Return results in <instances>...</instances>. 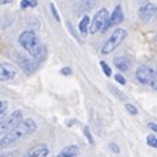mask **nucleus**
<instances>
[{
  "mask_svg": "<svg viewBox=\"0 0 157 157\" xmlns=\"http://www.w3.org/2000/svg\"><path fill=\"white\" fill-rule=\"evenodd\" d=\"M37 122L31 117H26V119H21L15 127H12L8 133H5L0 139V148H8L17 142H20L21 139L31 136L32 133L37 131Z\"/></svg>",
  "mask_w": 157,
  "mask_h": 157,
  "instance_id": "obj_1",
  "label": "nucleus"
},
{
  "mask_svg": "<svg viewBox=\"0 0 157 157\" xmlns=\"http://www.w3.org/2000/svg\"><path fill=\"white\" fill-rule=\"evenodd\" d=\"M18 44L29 53L35 61H43L48 55L46 46L40 41L38 35L34 31H23L18 35Z\"/></svg>",
  "mask_w": 157,
  "mask_h": 157,
  "instance_id": "obj_2",
  "label": "nucleus"
},
{
  "mask_svg": "<svg viewBox=\"0 0 157 157\" xmlns=\"http://www.w3.org/2000/svg\"><path fill=\"white\" fill-rule=\"evenodd\" d=\"M136 79L144 84V86H150L151 89H157V75L156 70L151 67V66H147V64H140L137 69H136V73H134Z\"/></svg>",
  "mask_w": 157,
  "mask_h": 157,
  "instance_id": "obj_3",
  "label": "nucleus"
},
{
  "mask_svg": "<svg viewBox=\"0 0 157 157\" xmlns=\"http://www.w3.org/2000/svg\"><path fill=\"white\" fill-rule=\"evenodd\" d=\"M125 38H127V31H125V29H122V28L114 29L113 34L108 37V40L104 43V46H102V49H101V53H102V55L111 53L117 46H121V43H122Z\"/></svg>",
  "mask_w": 157,
  "mask_h": 157,
  "instance_id": "obj_4",
  "label": "nucleus"
},
{
  "mask_svg": "<svg viewBox=\"0 0 157 157\" xmlns=\"http://www.w3.org/2000/svg\"><path fill=\"white\" fill-rule=\"evenodd\" d=\"M108 15H110L108 9H107V8H101V9H99V11L95 14L93 20H90L89 32H90V34H98V32H102V31H104V28H105V25H107Z\"/></svg>",
  "mask_w": 157,
  "mask_h": 157,
  "instance_id": "obj_5",
  "label": "nucleus"
},
{
  "mask_svg": "<svg viewBox=\"0 0 157 157\" xmlns=\"http://www.w3.org/2000/svg\"><path fill=\"white\" fill-rule=\"evenodd\" d=\"M23 119V111L21 110H14V111H11V114H8V116H2L0 117V134H5V133H8L12 127H15L20 121Z\"/></svg>",
  "mask_w": 157,
  "mask_h": 157,
  "instance_id": "obj_6",
  "label": "nucleus"
},
{
  "mask_svg": "<svg viewBox=\"0 0 157 157\" xmlns=\"http://www.w3.org/2000/svg\"><path fill=\"white\" fill-rule=\"evenodd\" d=\"M124 21V9H122V6L121 5H116V8L113 9V12L108 15V20H107V25H105L104 31L105 32L107 29H110V28H113V26H117V25H121Z\"/></svg>",
  "mask_w": 157,
  "mask_h": 157,
  "instance_id": "obj_7",
  "label": "nucleus"
},
{
  "mask_svg": "<svg viewBox=\"0 0 157 157\" xmlns=\"http://www.w3.org/2000/svg\"><path fill=\"white\" fill-rule=\"evenodd\" d=\"M17 76V69L11 63H2L0 64V82L12 81Z\"/></svg>",
  "mask_w": 157,
  "mask_h": 157,
  "instance_id": "obj_8",
  "label": "nucleus"
},
{
  "mask_svg": "<svg viewBox=\"0 0 157 157\" xmlns=\"http://www.w3.org/2000/svg\"><path fill=\"white\" fill-rule=\"evenodd\" d=\"M49 156V147L46 144H37L31 147L21 157H48Z\"/></svg>",
  "mask_w": 157,
  "mask_h": 157,
  "instance_id": "obj_9",
  "label": "nucleus"
},
{
  "mask_svg": "<svg viewBox=\"0 0 157 157\" xmlns=\"http://www.w3.org/2000/svg\"><path fill=\"white\" fill-rule=\"evenodd\" d=\"M154 14H156V6H154V3L148 2V3L140 5V8H139V18H140L142 21H150V20L154 17Z\"/></svg>",
  "mask_w": 157,
  "mask_h": 157,
  "instance_id": "obj_10",
  "label": "nucleus"
},
{
  "mask_svg": "<svg viewBox=\"0 0 157 157\" xmlns=\"http://www.w3.org/2000/svg\"><path fill=\"white\" fill-rule=\"evenodd\" d=\"M15 59H17V63L20 64V67L26 72V73H32L35 69H37V64H35V61H31L29 58H26V56H21V55H15Z\"/></svg>",
  "mask_w": 157,
  "mask_h": 157,
  "instance_id": "obj_11",
  "label": "nucleus"
},
{
  "mask_svg": "<svg viewBox=\"0 0 157 157\" xmlns=\"http://www.w3.org/2000/svg\"><path fill=\"white\" fill-rule=\"evenodd\" d=\"M55 157H79V148L76 145H69L63 148Z\"/></svg>",
  "mask_w": 157,
  "mask_h": 157,
  "instance_id": "obj_12",
  "label": "nucleus"
},
{
  "mask_svg": "<svg viewBox=\"0 0 157 157\" xmlns=\"http://www.w3.org/2000/svg\"><path fill=\"white\" fill-rule=\"evenodd\" d=\"M113 64L119 72H127L130 69V59L127 56H116L113 59Z\"/></svg>",
  "mask_w": 157,
  "mask_h": 157,
  "instance_id": "obj_13",
  "label": "nucleus"
},
{
  "mask_svg": "<svg viewBox=\"0 0 157 157\" xmlns=\"http://www.w3.org/2000/svg\"><path fill=\"white\" fill-rule=\"evenodd\" d=\"M89 26H90V17H89V15H84V17L81 18L79 25H78L79 34H81L82 37H86V35L89 34Z\"/></svg>",
  "mask_w": 157,
  "mask_h": 157,
  "instance_id": "obj_14",
  "label": "nucleus"
},
{
  "mask_svg": "<svg viewBox=\"0 0 157 157\" xmlns=\"http://www.w3.org/2000/svg\"><path fill=\"white\" fill-rule=\"evenodd\" d=\"M37 6H38V2H37V0H21V2H20V8H21V9L37 8Z\"/></svg>",
  "mask_w": 157,
  "mask_h": 157,
  "instance_id": "obj_15",
  "label": "nucleus"
},
{
  "mask_svg": "<svg viewBox=\"0 0 157 157\" xmlns=\"http://www.w3.org/2000/svg\"><path fill=\"white\" fill-rule=\"evenodd\" d=\"M82 131H84V136H86V139H87L89 145H95V140H93V136H92V133H90V128H89V125H86Z\"/></svg>",
  "mask_w": 157,
  "mask_h": 157,
  "instance_id": "obj_16",
  "label": "nucleus"
},
{
  "mask_svg": "<svg viewBox=\"0 0 157 157\" xmlns=\"http://www.w3.org/2000/svg\"><path fill=\"white\" fill-rule=\"evenodd\" d=\"M99 64H101V69H102V72H104L105 76H111V75H113V73H111V67H110L105 61H101Z\"/></svg>",
  "mask_w": 157,
  "mask_h": 157,
  "instance_id": "obj_17",
  "label": "nucleus"
},
{
  "mask_svg": "<svg viewBox=\"0 0 157 157\" xmlns=\"http://www.w3.org/2000/svg\"><path fill=\"white\" fill-rule=\"evenodd\" d=\"M147 142H148V145H150L151 148H157V139H156V136H154V134H148Z\"/></svg>",
  "mask_w": 157,
  "mask_h": 157,
  "instance_id": "obj_18",
  "label": "nucleus"
},
{
  "mask_svg": "<svg viewBox=\"0 0 157 157\" xmlns=\"http://www.w3.org/2000/svg\"><path fill=\"white\" fill-rule=\"evenodd\" d=\"M125 110H127L130 114H133V116H136V114H137V108H136L133 104H125Z\"/></svg>",
  "mask_w": 157,
  "mask_h": 157,
  "instance_id": "obj_19",
  "label": "nucleus"
},
{
  "mask_svg": "<svg viewBox=\"0 0 157 157\" xmlns=\"http://www.w3.org/2000/svg\"><path fill=\"white\" fill-rule=\"evenodd\" d=\"M114 79H116V82H119L121 86H125V84H127V79H125L124 75H121V73H116V75H114Z\"/></svg>",
  "mask_w": 157,
  "mask_h": 157,
  "instance_id": "obj_20",
  "label": "nucleus"
},
{
  "mask_svg": "<svg viewBox=\"0 0 157 157\" xmlns=\"http://www.w3.org/2000/svg\"><path fill=\"white\" fill-rule=\"evenodd\" d=\"M108 89H110V90H111V92H113V93H114V95H116V96L121 99V101H124V99H125V95H124L122 92H117V90H116L113 86H108Z\"/></svg>",
  "mask_w": 157,
  "mask_h": 157,
  "instance_id": "obj_21",
  "label": "nucleus"
},
{
  "mask_svg": "<svg viewBox=\"0 0 157 157\" xmlns=\"http://www.w3.org/2000/svg\"><path fill=\"white\" fill-rule=\"evenodd\" d=\"M49 8H51V12H52L53 18H55L56 21H59V14H58V11H56V8H55V5H53V3H51V5H49Z\"/></svg>",
  "mask_w": 157,
  "mask_h": 157,
  "instance_id": "obj_22",
  "label": "nucleus"
},
{
  "mask_svg": "<svg viewBox=\"0 0 157 157\" xmlns=\"http://www.w3.org/2000/svg\"><path fill=\"white\" fill-rule=\"evenodd\" d=\"M108 148H110L113 153H116V154H119V153H121V148L117 147V144H116V142H110V144H108Z\"/></svg>",
  "mask_w": 157,
  "mask_h": 157,
  "instance_id": "obj_23",
  "label": "nucleus"
},
{
  "mask_svg": "<svg viewBox=\"0 0 157 157\" xmlns=\"http://www.w3.org/2000/svg\"><path fill=\"white\" fill-rule=\"evenodd\" d=\"M6 108H8V102H6V101H0V116L5 114Z\"/></svg>",
  "mask_w": 157,
  "mask_h": 157,
  "instance_id": "obj_24",
  "label": "nucleus"
},
{
  "mask_svg": "<svg viewBox=\"0 0 157 157\" xmlns=\"http://www.w3.org/2000/svg\"><path fill=\"white\" fill-rule=\"evenodd\" d=\"M59 73L64 75V76H69V75H72V69H70V67H63V69L59 70Z\"/></svg>",
  "mask_w": 157,
  "mask_h": 157,
  "instance_id": "obj_25",
  "label": "nucleus"
},
{
  "mask_svg": "<svg viewBox=\"0 0 157 157\" xmlns=\"http://www.w3.org/2000/svg\"><path fill=\"white\" fill-rule=\"evenodd\" d=\"M148 128H150L153 133H154V131H157V125L154 124V122H150V124H148Z\"/></svg>",
  "mask_w": 157,
  "mask_h": 157,
  "instance_id": "obj_26",
  "label": "nucleus"
},
{
  "mask_svg": "<svg viewBox=\"0 0 157 157\" xmlns=\"http://www.w3.org/2000/svg\"><path fill=\"white\" fill-rule=\"evenodd\" d=\"M14 0H0V5H9V3H12Z\"/></svg>",
  "mask_w": 157,
  "mask_h": 157,
  "instance_id": "obj_27",
  "label": "nucleus"
},
{
  "mask_svg": "<svg viewBox=\"0 0 157 157\" xmlns=\"http://www.w3.org/2000/svg\"><path fill=\"white\" fill-rule=\"evenodd\" d=\"M12 154H15V153H6V154H0V157H12Z\"/></svg>",
  "mask_w": 157,
  "mask_h": 157,
  "instance_id": "obj_28",
  "label": "nucleus"
},
{
  "mask_svg": "<svg viewBox=\"0 0 157 157\" xmlns=\"http://www.w3.org/2000/svg\"><path fill=\"white\" fill-rule=\"evenodd\" d=\"M139 2H140V5H144V3H148L150 0H139Z\"/></svg>",
  "mask_w": 157,
  "mask_h": 157,
  "instance_id": "obj_29",
  "label": "nucleus"
}]
</instances>
